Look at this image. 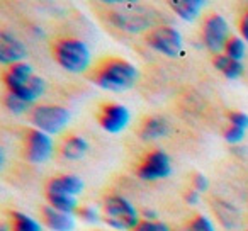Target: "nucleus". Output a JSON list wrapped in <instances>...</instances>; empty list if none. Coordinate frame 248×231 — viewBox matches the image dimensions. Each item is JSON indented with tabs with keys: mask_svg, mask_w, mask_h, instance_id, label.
Instances as JSON below:
<instances>
[{
	"mask_svg": "<svg viewBox=\"0 0 248 231\" xmlns=\"http://www.w3.org/2000/svg\"><path fill=\"white\" fill-rule=\"evenodd\" d=\"M138 70L126 60H109L93 75L95 83L110 92H126L138 82Z\"/></svg>",
	"mask_w": 248,
	"mask_h": 231,
	"instance_id": "nucleus-1",
	"label": "nucleus"
},
{
	"mask_svg": "<svg viewBox=\"0 0 248 231\" xmlns=\"http://www.w3.org/2000/svg\"><path fill=\"white\" fill-rule=\"evenodd\" d=\"M53 56L56 63L66 72L72 73H82L89 68L90 65V49L80 39L65 38L60 39L53 46Z\"/></svg>",
	"mask_w": 248,
	"mask_h": 231,
	"instance_id": "nucleus-2",
	"label": "nucleus"
},
{
	"mask_svg": "<svg viewBox=\"0 0 248 231\" xmlns=\"http://www.w3.org/2000/svg\"><path fill=\"white\" fill-rule=\"evenodd\" d=\"M153 14L155 12L152 9L148 11L146 7H140L136 4L124 2V4H119L117 9H112V12L109 14V19H110V24L123 29V31L140 32V31H145L146 28H150L155 22Z\"/></svg>",
	"mask_w": 248,
	"mask_h": 231,
	"instance_id": "nucleus-3",
	"label": "nucleus"
},
{
	"mask_svg": "<svg viewBox=\"0 0 248 231\" xmlns=\"http://www.w3.org/2000/svg\"><path fill=\"white\" fill-rule=\"evenodd\" d=\"M104 221L119 231L133 230L140 224L136 207L123 196H107L104 200Z\"/></svg>",
	"mask_w": 248,
	"mask_h": 231,
	"instance_id": "nucleus-4",
	"label": "nucleus"
},
{
	"mask_svg": "<svg viewBox=\"0 0 248 231\" xmlns=\"http://www.w3.org/2000/svg\"><path fill=\"white\" fill-rule=\"evenodd\" d=\"M31 121L46 135H58L68 126L70 112L62 106H38L32 109Z\"/></svg>",
	"mask_w": 248,
	"mask_h": 231,
	"instance_id": "nucleus-5",
	"label": "nucleus"
},
{
	"mask_svg": "<svg viewBox=\"0 0 248 231\" xmlns=\"http://www.w3.org/2000/svg\"><path fill=\"white\" fill-rule=\"evenodd\" d=\"M146 43L150 45V48H153L155 51L162 53L165 56H170V58L179 56L184 48L180 32L177 29L170 28V26H160V28L153 29L146 36Z\"/></svg>",
	"mask_w": 248,
	"mask_h": 231,
	"instance_id": "nucleus-6",
	"label": "nucleus"
},
{
	"mask_svg": "<svg viewBox=\"0 0 248 231\" xmlns=\"http://www.w3.org/2000/svg\"><path fill=\"white\" fill-rule=\"evenodd\" d=\"M202 38L206 46L213 53H221L226 48L228 41H230V26H228L226 19L221 15L214 14L206 19L202 29Z\"/></svg>",
	"mask_w": 248,
	"mask_h": 231,
	"instance_id": "nucleus-7",
	"label": "nucleus"
},
{
	"mask_svg": "<svg viewBox=\"0 0 248 231\" xmlns=\"http://www.w3.org/2000/svg\"><path fill=\"white\" fill-rule=\"evenodd\" d=\"M138 177L141 180H160L167 179L172 173V163L165 152L162 150H155V152L148 153L143 160V163L138 167Z\"/></svg>",
	"mask_w": 248,
	"mask_h": 231,
	"instance_id": "nucleus-8",
	"label": "nucleus"
},
{
	"mask_svg": "<svg viewBox=\"0 0 248 231\" xmlns=\"http://www.w3.org/2000/svg\"><path fill=\"white\" fill-rule=\"evenodd\" d=\"M53 153V141L49 135L32 129L29 131L28 139H26V158L31 163H45L49 160Z\"/></svg>",
	"mask_w": 248,
	"mask_h": 231,
	"instance_id": "nucleus-9",
	"label": "nucleus"
},
{
	"mask_svg": "<svg viewBox=\"0 0 248 231\" xmlns=\"http://www.w3.org/2000/svg\"><path fill=\"white\" fill-rule=\"evenodd\" d=\"M129 110L123 104H107L100 110V126L104 131L110 135H117L129 124Z\"/></svg>",
	"mask_w": 248,
	"mask_h": 231,
	"instance_id": "nucleus-10",
	"label": "nucleus"
},
{
	"mask_svg": "<svg viewBox=\"0 0 248 231\" xmlns=\"http://www.w3.org/2000/svg\"><path fill=\"white\" fill-rule=\"evenodd\" d=\"M26 55H28V49L21 39L5 31L0 34V62L4 65L22 63Z\"/></svg>",
	"mask_w": 248,
	"mask_h": 231,
	"instance_id": "nucleus-11",
	"label": "nucleus"
},
{
	"mask_svg": "<svg viewBox=\"0 0 248 231\" xmlns=\"http://www.w3.org/2000/svg\"><path fill=\"white\" fill-rule=\"evenodd\" d=\"M83 190V180L77 175H60L49 180L46 187V194H65L77 197Z\"/></svg>",
	"mask_w": 248,
	"mask_h": 231,
	"instance_id": "nucleus-12",
	"label": "nucleus"
},
{
	"mask_svg": "<svg viewBox=\"0 0 248 231\" xmlns=\"http://www.w3.org/2000/svg\"><path fill=\"white\" fill-rule=\"evenodd\" d=\"M32 75L34 73H32V68L28 63H16L5 73V85L11 90V93H16L19 89H22L31 80Z\"/></svg>",
	"mask_w": 248,
	"mask_h": 231,
	"instance_id": "nucleus-13",
	"label": "nucleus"
},
{
	"mask_svg": "<svg viewBox=\"0 0 248 231\" xmlns=\"http://www.w3.org/2000/svg\"><path fill=\"white\" fill-rule=\"evenodd\" d=\"M43 219H45L46 226L53 231H72L75 228V219L72 214L60 213L51 206L43 207Z\"/></svg>",
	"mask_w": 248,
	"mask_h": 231,
	"instance_id": "nucleus-14",
	"label": "nucleus"
},
{
	"mask_svg": "<svg viewBox=\"0 0 248 231\" xmlns=\"http://www.w3.org/2000/svg\"><path fill=\"white\" fill-rule=\"evenodd\" d=\"M213 206L217 219L226 230H236L241 226V214L233 204L226 202V200H216Z\"/></svg>",
	"mask_w": 248,
	"mask_h": 231,
	"instance_id": "nucleus-15",
	"label": "nucleus"
},
{
	"mask_svg": "<svg viewBox=\"0 0 248 231\" xmlns=\"http://www.w3.org/2000/svg\"><path fill=\"white\" fill-rule=\"evenodd\" d=\"M204 5H206V2H202V0H172L170 2V7L173 9V12L187 22L197 19V15L202 12Z\"/></svg>",
	"mask_w": 248,
	"mask_h": 231,
	"instance_id": "nucleus-16",
	"label": "nucleus"
},
{
	"mask_svg": "<svg viewBox=\"0 0 248 231\" xmlns=\"http://www.w3.org/2000/svg\"><path fill=\"white\" fill-rule=\"evenodd\" d=\"M170 131V124L165 118H160V116H155V118H150L145 121L141 128V138L146 139V141H152V139H158L167 136Z\"/></svg>",
	"mask_w": 248,
	"mask_h": 231,
	"instance_id": "nucleus-17",
	"label": "nucleus"
},
{
	"mask_svg": "<svg viewBox=\"0 0 248 231\" xmlns=\"http://www.w3.org/2000/svg\"><path fill=\"white\" fill-rule=\"evenodd\" d=\"M45 90H46L45 80H43L41 77H38V75H32L31 80H29V82L26 83L22 89H19L14 95L21 97V99L26 100L28 104H32V102H36V100H38L43 93H45Z\"/></svg>",
	"mask_w": 248,
	"mask_h": 231,
	"instance_id": "nucleus-18",
	"label": "nucleus"
},
{
	"mask_svg": "<svg viewBox=\"0 0 248 231\" xmlns=\"http://www.w3.org/2000/svg\"><path fill=\"white\" fill-rule=\"evenodd\" d=\"M87 152H89V143H87V139L80 138V136H70L62 145L63 158L72 160V162L80 160Z\"/></svg>",
	"mask_w": 248,
	"mask_h": 231,
	"instance_id": "nucleus-19",
	"label": "nucleus"
},
{
	"mask_svg": "<svg viewBox=\"0 0 248 231\" xmlns=\"http://www.w3.org/2000/svg\"><path fill=\"white\" fill-rule=\"evenodd\" d=\"M214 66L223 73L226 78H238V77L243 73V63L241 62H234V60L228 58L226 55H219L214 60Z\"/></svg>",
	"mask_w": 248,
	"mask_h": 231,
	"instance_id": "nucleus-20",
	"label": "nucleus"
},
{
	"mask_svg": "<svg viewBox=\"0 0 248 231\" xmlns=\"http://www.w3.org/2000/svg\"><path fill=\"white\" fill-rule=\"evenodd\" d=\"M48 197V202L53 209L60 211V213H66V214H72L77 211V197L72 196H65V194H46Z\"/></svg>",
	"mask_w": 248,
	"mask_h": 231,
	"instance_id": "nucleus-21",
	"label": "nucleus"
},
{
	"mask_svg": "<svg viewBox=\"0 0 248 231\" xmlns=\"http://www.w3.org/2000/svg\"><path fill=\"white\" fill-rule=\"evenodd\" d=\"M12 230L14 231H43L41 224L31 216H26L22 213L12 214Z\"/></svg>",
	"mask_w": 248,
	"mask_h": 231,
	"instance_id": "nucleus-22",
	"label": "nucleus"
},
{
	"mask_svg": "<svg viewBox=\"0 0 248 231\" xmlns=\"http://www.w3.org/2000/svg\"><path fill=\"white\" fill-rule=\"evenodd\" d=\"M224 51H226V56L231 60H234V62H241V60L245 58V53H247V48H245V43L241 38H236V36H233V38L228 41L226 48H224Z\"/></svg>",
	"mask_w": 248,
	"mask_h": 231,
	"instance_id": "nucleus-23",
	"label": "nucleus"
},
{
	"mask_svg": "<svg viewBox=\"0 0 248 231\" xmlns=\"http://www.w3.org/2000/svg\"><path fill=\"white\" fill-rule=\"evenodd\" d=\"M179 231H216L214 230V224L211 223L209 217L206 216H197L194 217L190 223H187L182 230Z\"/></svg>",
	"mask_w": 248,
	"mask_h": 231,
	"instance_id": "nucleus-24",
	"label": "nucleus"
},
{
	"mask_svg": "<svg viewBox=\"0 0 248 231\" xmlns=\"http://www.w3.org/2000/svg\"><path fill=\"white\" fill-rule=\"evenodd\" d=\"M29 106H31V104H28L26 100H22L21 97L14 95V93H11V92L5 97V107H7L12 114H24L26 110L29 109Z\"/></svg>",
	"mask_w": 248,
	"mask_h": 231,
	"instance_id": "nucleus-25",
	"label": "nucleus"
},
{
	"mask_svg": "<svg viewBox=\"0 0 248 231\" xmlns=\"http://www.w3.org/2000/svg\"><path fill=\"white\" fill-rule=\"evenodd\" d=\"M245 135H247L245 129L236 128V126H230V128L224 131V139H226L228 143H231V145H238V143L243 141Z\"/></svg>",
	"mask_w": 248,
	"mask_h": 231,
	"instance_id": "nucleus-26",
	"label": "nucleus"
},
{
	"mask_svg": "<svg viewBox=\"0 0 248 231\" xmlns=\"http://www.w3.org/2000/svg\"><path fill=\"white\" fill-rule=\"evenodd\" d=\"M135 231H170V228L160 221H143L135 228Z\"/></svg>",
	"mask_w": 248,
	"mask_h": 231,
	"instance_id": "nucleus-27",
	"label": "nucleus"
},
{
	"mask_svg": "<svg viewBox=\"0 0 248 231\" xmlns=\"http://www.w3.org/2000/svg\"><path fill=\"white\" fill-rule=\"evenodd\" d=\"M78 216L82 221H85V223L89 224H95L97 221H99V213H97L95 207H90V206H85L82 207V209L78 211Z\"/></svg>",
	"mask_w": 248,
	"mask_h": 231,
	"instance_id": "nucleus-28",
	"label": "nucleus"
},
{
	"mask_svg": "<svg viewBox=\"0 0 248 231\" xmlns=\"http://www.w3.org/2000/svg\"><path fill=\"white\" fill-rule=\"evenodd\" d=\"M230 123L231 126H236L247 131L248 129V114L245 112H231L230 114Z\"/></svg>",
	"mask_w": 248,
	"mask_h": 231,
	"instance_id": "nucleus-29",
	"label": "nucleus"
},
{
	"mask_svg": "<svg viewBox=\"0 0 248 231\" xmlns=\"http://www.w3.org/2000/svg\"><path fill=\"white\" fill-rule=\"evenodd\" d=\"M207 185H209V180H207V177H204L202 173H196V175L192 177V189L197 190L199 194L207 190Z\"/></svg>",
	"mask_w": 248,
	"mask_h": 231,
	"instance_id": "nucleus-30",
	"label": "nucleus"
},
{
	"mask_svg": "<svg viewBox=\"0 0 248 231\" xmlns=\"http://www.w3.org/2000/svg\"><path fill=\"white\" fill-rule=\"evenodd\" d=\"M240 31H241V36H243V39L248 43V12H247V14H245V17L241 19Z\"/></svg>",
	"mask_w": 248,
	"mask_h": 231,
	"instance_id": "nucleus-31",
	"label": "nucleus"
},
{
	"mask_svg": "<svg viewBox=\"0 0 248 231\" xmlns=\"http://www.w3.org/2000/svg\"><path fill=\"white\" fill-rule=\"evenodd\" d=\"M186 200L189 204H197V202H199V192L192 189L189 194H186Z\"/></svg>",
	"mask_w": 248,
	"mask_h": 231,
	"instance_id": "nucleus-32",
	"label": "nucleus"
},
{
	"mask_svg": "<svg viewBox=\"0 0 248 231\" xmlns=\"http://www.w3.org/2000/svg\"><path fill=\"white\" fill-rule=\"evenodd\" d=\"M0 231H9V230H7L5 226H2V230H0Z\"/></svg>",
	"mask_w": 248,
	"mask_h": 231,
	"instance_id": "nucleus-33",
	"label": "nucleus"
}]
</instances>
